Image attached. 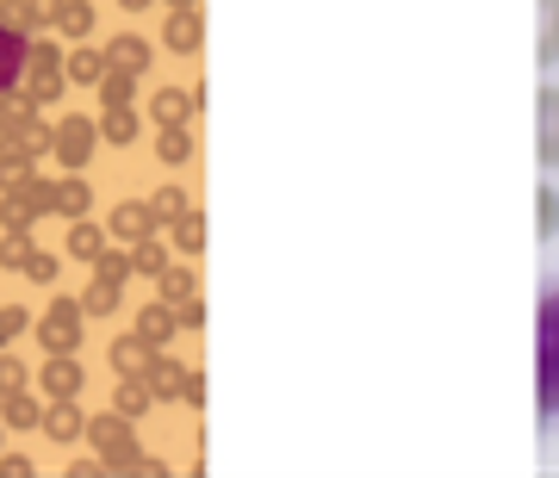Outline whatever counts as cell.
<instances>
[{
    "label": "cell",
    "mask_w": 559,
    "mask_h": 478,
    "mask_svg": "<svg viewBox=\"0 0 559 478\" xmlns=\"http://www.w3.org/2000/svg\"><path fill=\"white\" fill-rule=\"evenodd\" d=\"M13 392H25V367L13 355H0V404L13 398Z\"/></svg>",
    "instance_id": "obj_29"
},
{
    "label": "cell",
    "mask_w": 559,
    "mask_h": 478,
    "mask_svg": "<svg viewBox=\"0 0 559 478\" xmlns=\"http://www.w3.org/2000/svg\"><path fill=\"white\" fill-rule=\"evenodd\" d=\"M32 255H38V249H32V242H25L20 230H13V237L0 242V261H7V267H13V274H25V267H32Z\"/></svg>",
    "instance_id": "obj_26"
},
{
    "label": "cell",
    "mask_w": 559,
    "mask_h": 478,
    "mask_svg": "<svg viewBox=\"0 0 559 478\" xmlns=\"http://www.w3.org/2000/svg\"><path fill=\"white\" fill-rule=\"evenodd\" d=\"M94 143H100V124L94 119H62L57 131H50V156H57L62 168H81V162L94 156Z\"/></svg>",
    "instance_id": "obj_7"
},
{
    "label": "cell",
    "mask_w": 559,
    "mask_h": 478,
    "mask_svg": "<svg viewBox=\"0 0 559 478\" xmlns=\"http://www.w3.org/2000/svg\"><path fill=\"white\" fill-rule=\"evenodd\" d=\"M119 7H124V13H138V7H150V0H119Z\"/></svg>",
    "instance_id": "obj_38"
},
{
    "label": "cell",
    "mask_w": 559,
    "mask_h": 478,
    "mask_svg": "<svg viewBox=\"0 0 559 478\" xmlns=\"http://www.w3.org/2000/svg\"><path fill=\"white\" fill-rule=\"evenodd\" d=\"M100 138H106V143H119V150H131V143H138V112H131V106H106Z\"/></svg>",
    "instance_id": "obj_19"
},
{
    "label": "cell",
    "mask_w": 559,
    "mask_h": 478,
    "mask_svg": "<svg viewBox=\"0 0 559 478\" xmlns=\"http://www.w3.org/2000/svg\"><path fill=\"white\" fill-rule=\"evenodd\" d=\"M57 25H62V38H87V32H94V7H87V0H62Z\"/></svg>",
    "instance_id": "obj_23"
},
{
    "label": "cell",
    "mask_w": 559,
    "mask_h": 478,
    "mask_svg": "<svg viewBox=\"0 0 559 478\" xmlns=\"http://www.w3.org/2000/svg\"><path fill=\"white\" fill-rule=\"evenodd\" d=\"M559 62V0H540V69Z\"/></svg>",
    "instance_id": "obj_21"
},
{
    "label": "cell",
    "mask_w": 559,
    "mask_h": 478,
    "mask_svg": "<svg viewBox=\"0 0 559 478\" xmlns=\"http://www.w3.org/2000/svg\"><path fill=\"white\" fill-rule=\"evenodd\" d=\"M162 292H168V299H187V292H193V274H187V267H162Z\"/></svg>",
    "instance_id": "obj_34"
},
{
    "label": "cell",
    "mask_w": 559,
    "mask_h": 478,
    "mask_svg": "<svg viewBox=\"0 0 559 478\" xmlns=\"http://www.w3.org/2000/svg\"><path fill=\"white\" fill-rule=\"evenodd\" d=\"M81 323H87V304L81 299H57L38 318V342L44 355H81Z\"/></svg>",
    "instance_id": "obj_2"
},
{
    "label": "cell",
    "mask_w": 559,
    "mask_h": 478,
    "mask_svg": "<svg viewBox=\"0 0 559 478\" xmlns=\"http://www.w3.org/2000/svg\"><path fill=\"white\" fill-rule=\"evenodd\" d=\"M150 224H156V212H150V200H124L119 212L106 218V230H112L119 242H131V249H138V242L150 237Z\"/></svg>",
    "instance_id": "obj_10"
},
{
    "label": "cell",
    "mask_w": 559,
    "mask_h": 478,
    "mask_svg": "<svg viewBox=\"0 0 559 478\" xmlns=\"http://www.w3.org/2000/svg\"><path fill=\"white\" fill-rule=\"evenodd\" d=\"M50 193H57V212H69V218H87V212H94V187L81 180V168H69L62 180H50Z\"/></svg>",
    "instance_id": "obj_12"
},
{
    "label": "cell",
    "mask_w": 559,
    "mask_h": 478,
    "mask_svg": "<svg viewBox=\"0 0 559 478\" xmlns=\"http://www.w3.org/2000/svg\"><path fill=\"white\" fill-rule=\"evenodd\" d=\"M156 119H162V124H187V119H193V94L162 87V94H156Z\"/></svg>",
    "instance_id": "obj_22"
},
{
    "label": "cell",
    "mask_w": 559,
    "mask_h": 478,
    "mask_svg": "<svg viewBox=\"0 0 559 478\" xmlns=\"http://www.w3.org/2000/svg\"><path fill=\"white\" fill-rule=\"evenodd\" d=\"M69 62V81H81V87H100L106 81V50H87V44H81L75 57H62Z\"/></svg>",
    "instance_id": "obj_17"
},
{
    "label": "cell",
    "mask_w": 559,
    "mask_h": 478,
    "mask_svg": "<svg viewBox=\"0 0 559 478\" xmlns=\"http://www.w3.org/2000/svg\"><path fill=\"white\" fill-rule=\"evenodd\" d=\"M25 81H32V106H50L62 94V81H69V62H62L57 44L32 38V62H25Z\"/></svg>",
    "instance_id": "obj_4"
},
{
    "label": "cell",
    "mask_w": 559,
    "mask_h": 478,
    "mask_svg": "<svg viewBox=\"0 0 559 478\" xmlns=\"http://www.w3.org/2000/svg\"><path fill=\"white\" fill-rule=\"evenodd\" d=\"M150 360H156V355H150V342H143V336H119V342H112V367H119V373H143Z\"/></svg>",
    "instance_id": "obj_20"
},
{
    "label": "cell",
    "mask_w": 559,
    "mask_h": 478,
    "mask_svg": "<svg viewBox=\"0 0 559 478\" xmlns=\"http://www.w3.org/2000/svg\"><path fill=\"white\" fill-rule=\"evenodd\" d=\"M193 7H200V0H168V13H193Z\"/></svg>",
    "instance_id": "obj_37"
},
{
    "label": "cell",
    "mask_w": 559,
    "mask_h": 478,
    "mask_svg": "<svg viewBox=\"0 0 559 478\" xmlns=\"http://www.w3.org/2000/svg\"><path fill=\"white\" fill-rule=\"evenodd\" d=\"M38 422H44V410L32 404V392H13L7 398V429H38Z\"/></svg>",
    "instance_id": "obj_25"
},
{
    "label": "cell",
    "mask_w": 559,
    "mask_h": 478,
    "mask_svg": "<svg viewBox=\"0 0 559 478\" xmlns=\"http://www.w3.org/2000/svg\"><path fill=\"white\" fill-rule=\"evenodd\" d=\"M87 441H94V447H100V459L106 466H138V435H131V417H124V410H112V417H94L87 422Z\"/></svg>",
    "instance_id": "obj_3"
},
{
    "label": "cell",
    "mask_w": 559,
    "mask_h": 478,
    "mask_svg": "<svg viewBox=\"0 0 559 478\" xmlns=\"http://www.w3.org/2000/svg\"><path fill=\"white\" fill-rule=\"evenodd\" d=\"M150 212H156L162 224H180V218H187V200H180V193H156V200H150Z\"/></svg>",
    "instance_id": "obj_33"
},
{
    "label": "cell",
    "mask_w": 559,
    "mask_h": 478,
    "mask_svg": "<svg viewBox=\"0 0 559 478\" xmlns=\"http://www.w3.org/2000/svg\"><path fill=\"white\" fill-rule=\"evenodd\" d=\"M0 473L20 478V473H32V459H25V454H0Z\"/></svg>",
    "instance_id": "obj_36"
},
{
    "label": "cell",
    "mask_w": 559,
    "mask_h": 478,
    "mask_svg": "<svg viewBox=\"0 0 559 478\" xmlns=\"http://www.w3.org/2000/svg\"><path fill=\"white\" fill-rule=\"evenodd\" d=\"M143 385H150V398H180V385H187V379H180V367L175 360H150V367H143Z\"/></svg>",
    "instance_id": "obj_16"
},
{
    "label": "cell",
    "mask_w": 559,
    "mask_h": 478,
    "mask_svg": "<svg viewBox=\"0 0 559 478\" xmlns=\"http://www.w3.org/2000/svg\"><path fill=\"white\" fill-rule=\"evenodd\" d=\"M38 385H44V398H81L87 373H81L75 355H50L44 360V373H38Z\"/></svg>",
    "instance_id": "obj_9"
},
{
    "label": "cell",
    "mask_w": 559,
    "mask_h": 478,
    "mask_svg": "<svg viewBox=\"0 0 559 478\" xmlns=\"http://www.w3.org/2000/svg\"><path fill=\"white\" fill-rule=\"evenodd\" d=\"M50 441H75V435H87V422H81V404L75 398H50V410H44V422H38Z\"/></svg>",
    "instance_id": "obj_11"
},
{
    "label": "cell",
    "mask_w": 559,
    "mask_h": 478,
    "mask_svg": "<svg viewBox=\"0 0 559 478\" xmlns=\"http://www.w3.org/2000/svg\"><path fill=\"white\" fill-rule=\"evenodd\" d=\"M162 38H168V50H200V38H205L200 7H193V13H168V25H162Z\"/></svg>",
    "instance_id": "obj_14"
},
{
    "label": "cell",
    "mask_w": 559,
    "mask_h": 478,
    "mask_svg": "<svg viewBox=\"0 0 559 478\" xmlns=\"http://www.w3.org/2000/svg\"><path fill=\"white\" fill-rule=\"evenodd\" d=\"M131 267H138V274H162V267H168V255H162L150 237H143V242H138V255H131Z\"/></svg>",
    "instance_id": "obj_32"
},
{
    "label": "cell",
    "mask_w": 559,
    "mask_h": 478,
    "mask_svg": "<svg viewBox=\"0 0 559 478\" xmlns=\"http://www.w3.org/2000/svg\"><path fill=\"white\" fill-rule=\"evenodd\" d=\"M44 212H57L50 180H20L13 175V187H7V230H25V224L44 218Z\"/></svg>",
    "instance_id": "obj_5"
},
{
    "label": "cell",
    "mask_w": 559,
    "mask_h": 478,
    "mask_svg": "<svg viewBox=\"0 0 559 478\" xmlns=\"http://www.w3.org/2000/svg\"><path fill=\"white\" fill-rule=\"evenodd\" d=\"M25 274L38 279V286H50V279H57V255H44V249H38V255H32V267H25Z\"/></svg>",
    "instance_id": "obj_35"
},
{
    "label": "cell",
    "mask_w": 559,
    "mask_h": 478,
    "mask_svg": "<svg viewBox=\"0 0 559 478\" xmlns=\"http://www.w3.org/2000/svg\"><path fill=\"white\" fill-rule=\"evenodd\" d=\"M540 237H559V193H554V187H540Z\"/></svg>",
    "instance_id": "obj_31"
},
{
    "label": "cell",
    "mask_w": 559,
    "mask_h": 478,
    "mask_svg": "<svg viewBox=\"0 0 559 478\" xmlns=\"http://www.w3.org/2000/svg\"><path fill=\"white\" fill-rule=\"evenodd\" d=\"M112 410H124V417L138 422L143 410H150V385H119V398H112Z\"/></svg>",
    "instance_id": "obj_28"
},
{
    "label": "cell",
    "mask_w": 559,
    "mask_h": 478,
    "mask_svg": "<svg viewBox=\"0 0 559 478\" xmlns=\"http://www.w3.org/2000/svg\"><path fill=\"white\" fill-rule=\"evenodd\" d=\"M175 330H180V311H168V304H150V311L138 318V336L150 342V348H162Z\"/></svg>",
    "instance_id": "obj_15"
},
{
    "label": "cell",
    "mask_w": 559,
    "mask_h": 478,
    "mask_svg": "<svg viewBox=\"0 0 559 478\" xmlns=\"http://www.w3.org/2000/svg\"><path fill=\"white\" fill-rule=\"evenodd\" d=\"M187 156H193V138L168 124V131H162V162H187Z\"/></svg>",
    "instance_id": "obj_30"
},
{
    "label": "cell",
    "mask_w": 559,
    "mask_h": 478,
    "mask_svg": "<svg viewBox=\"0 0 559 478\" xmlns=\"http://www.w3.org/2000/svg\"><path fill=\"white\" fill-rule=\"evenodd\" d=\"M535 156L547 175L559 168V87H540L535 100Z\"/></svg>",
    "instance_id": "obj_8"
},
{
    "label": "cell",
    "mask_w": 559,
    "mask_h": 478,
    "mask_svg": "<svg viewBox=\"0 0 559 478\" xmlns=\"http://www.w3.org/2000/svg\"><path fill=\"white\" fill-rule=\"evenodd\" d=\"M535 404H540V422L559 417V286L540 292V311H535Z\"/></svg>",
    "instance_id": "obj_1"
},
{
    "label": "cell",
    "mask_w": 559,
    "mask_h": 478,
    "mask_svg": "<svg viewBox=\"0 0 559 478\" xmlns=\"http://www.w3.org/2000/svg\"><path fill=\"white\" fill-rule=\"evenodd\" d=\"M69 255L75 261H100L106 255V230L100 224H87V218H75V230H69Z\"/></svg>",
    "instance_id": "obj_18"
},
{
    "label": "cell",
    "mask_w": 559,
    "mask_h": 478,
    "mask_svg": "<svg viewBox=\"0 0 559 478\" xmlns=\"http://www.w3.org/2000/svg\"><path fill=\"white\" fill-rule=\"evenodd\" d=\"M0 348H7V342H0Z\"/></svg>",
    "instance_id": "obj_39"
},
{
    "label": "cell",
    "mask_w": 559,
    "mask_h": 478,
    "mask_svg": "<svg viewBox=\"0 0 559 478\" xmlns=\"http://www.w3.org/2000/svg\"><path fill=\"white\" fill-rule=\"evenodd\" d=\"M106 69H119V75H143V69H150V44L131 38V32L112 38V44H106Z\"/></svg>",
    "instance_id": "obj_13"
},
{
    "label": "cell",
    "mask_w": 559,
    "mask_h": 478,
    "mask_svg": "<svg viewBox=\"0 0 559 478\" xmlns=\"http://www.w3.org/2000/svg\"><path fill=\"white\" fill-rule=\"evenodd\" d=\"M131 87H138V75H119V69H106V81H100L106 106H131Z\"/></svg>",
    "instance_id": "obj_27"
},
{
    "label": "cell",
    "mask_w": 559,
    "mask_h": 478,
    "mask_svg": "<svg viewBox=\"0 0 559 478\" xmlns=\"http://www.w3.org/2000/svg\"><path fill=\"white\" fill-rule=\"evenodd\" d=\"M81 304H87V311H112V304H119V274H106L100 267V279L81 292Z\"/></svg>",
    "instance_id": "obj_24"
},
{
    "label": "cell",
    "mask_w": 559,
    "mask_h": 478,
    "mask_svg": "<svg viewBox=\"0 0 559 478\" xmlns=\"http://www.w3.org/2000/svg\"><path fill=\"white\" fill-rule=\"evenodd\" d=\"M25 62H32V32L0 13V94H13L25 81Z\"/></svg>",
    "instance_id": "obj_6"
}]
</instances>
